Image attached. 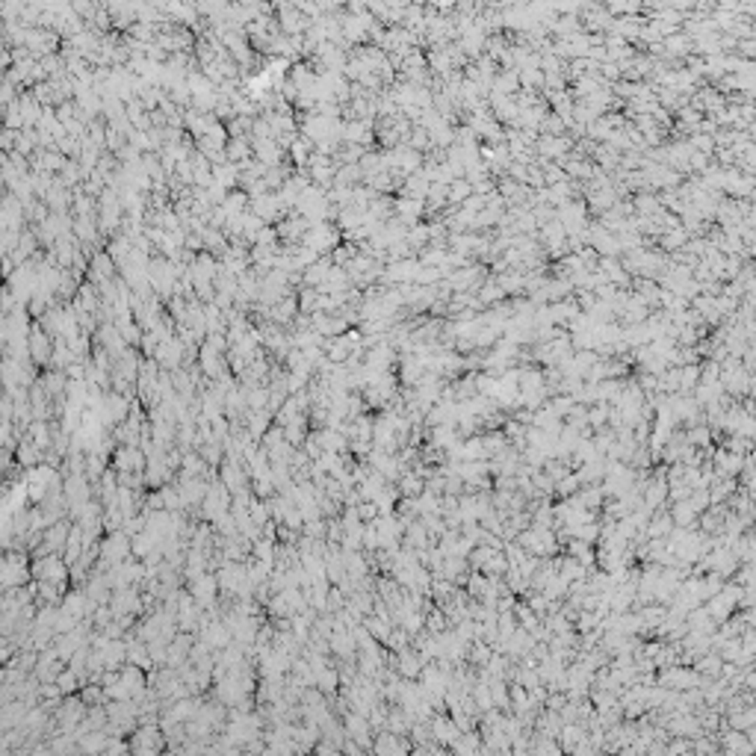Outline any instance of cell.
Segmentation results:
<instances>
[{
	"mask_svg": "<svg viewBox=\"0 0 756 756\" xmlns=\"http://www.w3.org/2000/svg\"><path fill=\"white\" fill-rule=\"evenodd\" d=\"M130 750L133 753H142V750H148V753H154V750H163L166 748V741L160 738V730L154 724H142L136 733H130Z\"/></svg>",
	"mask_w": 756,
	"mask_h": 756,
	"instance_id": "obj_1",
	"label": "cell"
},
{
	"mask_svg": "<svg viewBox=\"0 0 756 756\" xmlns=\"http://www.w3.org/2000/svg\"><path fill=\"white\" fill-rule=\"evenodd\" d=\"M27 352L33 355L36 363H50L53 360V343H50V334L42 331V328H33L27 334Z\"/></svg>",
	"mask_w": 756,
	"mask_h": 756,
	"instance_id": "obj_2",
	"label": "cell"
},
{
	"mask_svg": "<svg viewBox=\"0 0 756 756\" xmlns=\"http://www.w3.org/2000/svg\"><path fill=\"white\" fill-rule=\"evenodd\" d=\"M579 488H582V484H579V479H576V472H564V476L552 484V493H559V496H573Z\"/></svg>",
	"mask_w": 756,
	"mask_h": 756,
	"instance_id": "obj_3",
	"label": "cell"
}]
</instances>
